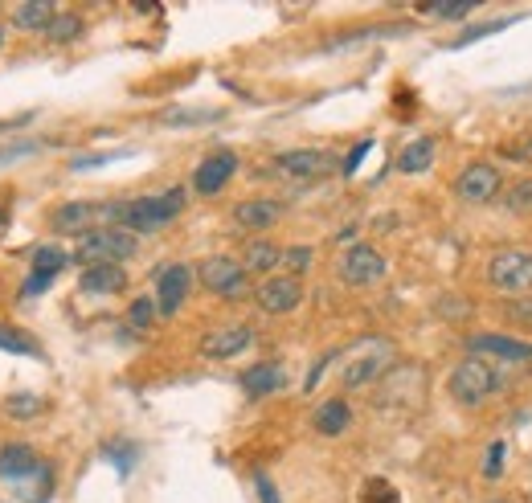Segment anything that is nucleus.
Returning <instances> with one entry per match:
<instances>
[{
	"label": "nucleus",
	"mask_w": 532,
	"mask_h": 503,
	"mask_svg": "<svg viewBox=\"0 0 532 503\" xmlns=\"http://www.w3.org/2000/svg\"><path fill=\"white\" fill-rule=\"evenodd\" d=\"M189 205V193L176 185V189H160V193H148V197H131L119 205V230L127 234H160L164 225H172L176 217L185 213Z\"/></svg>",
	"instance_id": "1"
},
{
	"label": "nucleus",
	"mask_w": 532,
	"mask_h": 503,
	"mask_svg": "<svg viewBox=\"0 0 532 503\" xmlns=\"http://www.w3.org/2000/svg\"><path fill=\"white\" fill-rule=\"evenodd\" d=\"M451 397L463 405V409H479L492 397H500L508 389V377L496 369V360H483V356H463L455 364V373L447 381Z\"/></svg>",
	"instance_id": "2"
},
{
	"label": "nucleus",
	"mask_w": 532,
	"mask_h": 503,
	"mask_svg": "<svg viewBox=\"0 0 532 503\" xmlns=\"http://www.w3.org/2000/svg\"><path fill=\"white\" fill-rule=\"evenodd\" d=\"M136 250H140V238L136 234L119 230V225H99V230L82 234L74 242L70 262H78L82 270L86 266H123L127 258H136Z\"/></svg>",
	"instance_id": "3"
},
{
	"label": "nucleus",
	"mask_w": 532,
	"mask_h": 503,
	"mask_svg": "<svg viewBox=\"0 0 532 503\" xmlns=\"http://www.w3.org/2000/svg\"><path fill=\"white\" fill-rule=\"evenodd\" d=\"M393 340H361L352 348L340 364V389L344 393H357V389H369L377 385L389 369H393Z\"/></svg>",
	"instance_id": "4"
},
{
	"label": "nucleus",
	"mask_w": 532,
	"mask_h": 503,
	"mask_svg": "<svg viewBox=\"0 0 532 503\" xmlns=\"http://www.w3.org/2000/svg\"><path fill=\"white\" fill-rule=\"evenodd\" d=\"M197 279H201V287L213 299H226V303H242V299L254 295L250 274H246V266L234 254H209V258H201Z\"/></svg>",
	"instance_id": "5"
},
{
	"label": "nucleus",
	"mask_w": 532,
	"mask_h": 503,
	"mask_svg": "<svg viewBox=\"0 0 532 503\" xmlns=\"http://www.w3.org/2000/svg\"><path fill=\"white\" fill-rule=\"evenodd\" d=\"M487 283L504 299H528L532 295V250H496L487 262Z\"/></svg>",
	"instance_id": "6"
},
{
	"label": "nucleus",
	"mask_w": 532,
	"mask_h": 503,
	"mask_svg": "<svg viewBox=\"0 0 532 503\" xmlns=\"http://www.w3.org/2000/svg\"><path fill=\"white\" fill-rule=\"evenodd\" d=\"M340 164H336V156L332 152H324V148H295V152H279L275 156V164H271V172L275 176H283V180H291V185H316V180H324V176H332Z\"/></svg>",
	"instance_id": "7"
},
{
	"label": "nucleus",
	"mask_w": 532,
	"mask_h": 503,
	"mask_svg": "<svg viewBox=\"0 0 532 503\" xmlns=\"http://www.w3.org/2000/svg\"><path fill=\"white\" fill-rule=\"evenodd\" d=\"M385 270H389V262H385L381 250L369 246V242H352V246L340 250V258H336V279H340L344 287H373V283L385 279Z\"/></svg>",
	"instance_id": "8"
},
{
	"label": "nucleus",
	"mask_w": 532,
	"mask_h": 503,
	"mask_svg": "<svg viewBox=\"0 0 532 503\" xmlns=\"http://www.w3.org/2000/svg\"><path fill=\"white\" fill-rule=\"evenodd\" d=\"M426 373L418 364H397L377 381V409H414L422 401Z\"/></svg>",
	"instance_id": "9"
},
{
	"label": "nucleus",
	"mask_w": 532,
	"mask_h": 503,
	"mask_svg": "<svg viewBox=\"0 0 532 503\" xmlns=\"http://www.w3.org/2000/svg\"><path fill=\"white\" fill-rule=\"evenodd\" d=\"M500 193H504V176H500L496 164H487V160H475L455 176V197L467 201V205H492Z\"/></svg>",
	"instance_id": "10"
},
{
	"label": "nucleus",
	"mask_w": 532,
	"mask_h": 503,
	"mask_svg": "<svg viewBox=\"0 0 532 503\" xmlns=\"http://www.w3.org/2000/svg\"><path fill=\"white\" fill-rule=\"evenodd\" d=\"M193 266H185V262H172V266H164L160 274H156V311L160 315H176L185 303H189V295H193Z\"/></svg>",
	"instance_id": "11"
},
{
	"label": "nucleus",
	"mask_w": 532,
	"mask_h": 503,
	"mask_svg": "<svg viewBox=\"0 0 532 503\" xmlns=\"http://www.w3.org/2000/svg\"><path fill=\"white\" fill-rule=\"evenodd\" d=\"M254 344V328L242 324V319H230V324H217L201 336V356L205 360H234Z\"/></svg>",
	"instance_id": "12"
},
{
	"label": "nucleus",
	"mask_w": 532,
	"mask_h": 503,
	"mask_svg": "<svg viewBox=\"0 0 532 503\" xmlns=\"http://www.w3.org/2000/svg\"><path fill=\"white\" fill-rule=\"evenodd\" d=\"M467 352L483 356V360H500V364H528L532 360V340L500 336V332H475V336H467Z\"/></svg>",
	"instance_id": "13"
},
{
	"label": "nucleus",
	"mask_w": 532,
	"mask_h": 503,
	"mask_svg": "<svg viewBox=\"0 0 532 503\" xmlns=\"http://www.w3.org/2000/svg\"><path fill=\"white\" fill-rule=\"evenodd\" d=\"M254 303L262 315H291L303 303V283L291 279V274H271L254 287Z\"/></svg>",
	"instance_id": "14"
},
{
	"label": "nucleus",
	"mask_w": 532,
	"mask_h": 503,
	"mask_svg": "<svg viewBox=\"0 0 532 503\" xmlns=\"http://www.w3.org/2000/svg\"><path fill=\"white\" fill-rule=\"evenodd\" d=\"M99 225H107V205H95V201H66L50 213V230L54 234H91L99 230Z\"/></svg>",
	"instance_id": "15"
},
{
	"label": "nucleus",
	"mask_w": 532,
	"mask_h": 503,
	"mask_svg": "<svg viewBox=\"0 0 532 503\" xmlns=\"http://www.w3.org/2000/svg\"><path fill=\"white\" fill-rule=\"evenodd\" d=\"M279 221H283V201H271V197H250L230 209V225L238 234H266Z\"/></svg>",
	"instance_id": "16"
},
{
	"label": "nucleus",
	"mask_w": 532,
	"mask_h": 503,
	"mask_svg": "<svg viewBox=\"0 0 532 503\" xmlns=\"http://www.w3.org/2000/svg\"><path fill=\"white\" fill-rule=\"evenodd\" d=\"M234 172H238V152H230V148L209 152L193 172V193L197 197H217L234 180Z\"/></svg>",
	"instance_id": "17"
},
{
	"label": "nucleus",
	"mask_w": 532,
	"mask_h": 503,
	"mask_svg": "<svg viewBox=\"0 0 532 503\" xmlns=\"http://www.w3.org/2000/svg\"><path fill=\"white\" fill-rule=\"evenodd\" d=\"M238 385H242V393L250 401L275 397L279 389H287V369H283L279 360H258V364H250V369L238 377Z\"/></svg>",
	"instance_id": "18"
},
{
	"label": "nucleus",
	"mask_w": 532,
	"mask_h": 503,
	"mask_svg": "<svg viewBox=\"0 0 532 503\" xmlns=\"http://www.w3.org/2000/svg\"><path fill=\"white\" fill-rule=\"evenodd\" d=\"M66 262H70V254L66 250H58V246H41L37 254H33V266H29V279H25V299H33V295H41L46 291L58 274L66 270Z\"/></svg>",
	"instance_id": "19"
},
{
	"label": "nucleus",
	"mask_w": 532,
	"mask_h": 503,
	"mask_svg": "<svg viewBox=\"0 0 532 503\" xmlns=\"http://www.w3.org/2000/svg\"><path fill=\"white\" fill-rule=\"evenodd\" d=\"M82 295H123L127 291V270L123 266H86L78 274Z\"/></svg>",
	"instance_id": "20"
},
{
	"label": "nucleus",
	"mask_w": 532,
	"mask_h": 503,
	"mask_svg": "<svg viewBox=\"0 0 532 503\" xmlns=\"http://www.w3.org/2000/svg\"><path fill=\"white\" fill-rule=\"evenodd\" d=\"M352 426V405L344 397H328L316 405V414H312V430L320 438H340L344 430Z\"/></svg>",
	"instance_id": "21"
},
{
	"label": "nucleus",
	"mask_w": 532,
	"mask_h": 503,
	"mask_svg": "<svg viewBox=\"0 0 532 503\" xmlns=\"http://www.w3.org/2000/svg\"><path fill=\"white\" fill-rule=\"evenodd\" d=\"M41 471H46V467H41L33 446H25V442L0 446V475H5V479H29V475H41Z\"/></svg>",
	"instance_id": "22"
},
{
	"label": "nucleus",
	"mask_w": 532,
	"mask_h": 503,
	"mask_svg": "<svg viewBox=\"0 0 532 503\" xmlns=\"http://www.w3.org/2000/svg\"><path fill=\"white\" fill-rule=\"evenodd\" d=\"M242 266L246 274H262V279H271V274L283 266V250L266 238H250L246 250H242Z\"/></svg>",
	"instance_id": "23"
},
{
	"label": "nucleus",
	"mask_w": 532,
	"mask_h": 503,
	"mask_svg": "<svg viewBox=\"0 0 532 503\" xmlns=\"http://www.w3.org/2000/svg\"><path fill=\"white\" fill-rule=\"evenodd\" d=\"M58 17V5H50V0H21V5H13V21L21 33H46Z\"/></svg>",
	"instance_id": "24"
},
{
	"label": "nucleus",
	"mask_w": 532,
	"mask_h": 503,
	"mask_svg": "<svg viewBox=\"0 0 532 503\" xmlns=\"http://www.w3.org/2000/svg\"><path fill=\"white\" fill-rule=\"evenodd\" d=\"M430 164H434V140H430V135H422V140L406 144V148H402V156H397V172H406V176L426 172Z\"/></svg>",
	"instance_id": "25"
},
{
	"label": "nucleus",
	"mask_w": 532,
	"mask_h": 503,
	"mask_svg": "<svg viewBox=\"0 0 532 503\" xmlns=\"http://www.w3.org/2000/svg\"><path fill=\"white\" fill-rule=\"evenodd\" d=\"M0 352H13V356H33V360H41L46 352H41V344L29 336V332H21V328H13V324H0Z\"/></svg>",
	"instance_id": "26"
},
{
	"label": "nucleus",
	"mask_w": 532,
	"mask_h": 503,
	"mask_svg": "<svg viewBox=\"0 0 532 503\" xmlns=\"http://www.w3.org/2000/svg\"><path fill=\"white\" fill-rule=\"evenodd\" d=\"M500 315H504V324H512L520 332V340L532 336V295L528 299H504Z\"/></svg>",
	"instance_id": "27"
},
{
	"label": "nucleus",
	"mask_w": 532,
	"mask_h": 503,
	"mask_svg": "<svg viewBox=\"0 0 532 503\" xmlns=\"http://www.w3.org/2000/svg\"><path fill=\"white\" fill-rule=\"evenodd\" d=\"M361 503H402V495H397V487H393L389 479L373 475V479H365V487H361Z\"/></svg>",
	"instance_id": "28"
},
{
	"label": "nucleus",
	"mask_w": 532,
	"mask_h": 503,
	"mask_svg": "<svg viewBox=\"0 0 532 503\" xmlns=\"http://www.w3.org/2000/svg\"><path fill=\"white\" fill-rule=\"evenodd\" d=\"M422 17H434V21H463L475 13L471 0H455V5H418Z\"/></svg>",
	"instance_id": "29"
},
{
	"label": "nucleus",
	"mask_w": 532,
	"mask_h": 503,
	"mask_svg": "<svg viewBox=\"0 0 532 503\" xmlns=\"http://www.w3.org/2000/svg\"><path fill=\"white\" fill-rule=\"evenodd\" d=\"M312 262H316V250L312 246H287L283 250V266H287L291 279H299V274L312 270Z\"/></svg>",
	"instance_id": "30"
},
{
	"label": "nucleus",
	"mask_w": 532,
	"mask_h": 503,
	"mask_svg": "<svg viewBox=\"0 0 532 503\" xmlns=\"http://www.w3.org/2000/svg\"><path fill=\"white\" fill-rule=\"evenodd\" d=\"M46 37H50V41H58V45H62V41L82 37V17H78V13H58V17H54V25L46 29Z\"/></svg>",
	"instance_id": "31"
},
{
	"label": "nucleus",
	"mask_w": 532,
	"mask_h": 503,
	"mask_svg": "<svg viewBox=\"0 0 532 503\" xmlns=\"http://www.w3.org/2000/svg\"><path fill=\"white\" fill-rule=\"evenodd\" d=\"M5 409H9L13 418H37L41 409H46V401L33 397V393H13V397L5 401Z\"/></svg>",
	"instance_id": "32"
},
{
	"label": "nucleus",
	"mask_w": 532,
	"mask_h": 503,
	"mask_svg": "<svg viewBox=\"0 0 532 503\" xmlns=\"http://www.w3.org/2000/svg\"><path fill=\"white\" fill-rule=\"evenodd\" d=\"M152 319H156V299H148V295L144 299H131V307H127V324L131 328L144 332V328H152Z\"/></svg>",
	"instance_id": "33"
},
{
	"label": "nucleus",
	"mask_w": 532,
	"mask_h": 503,
	"mask_svg": "<svg viewBox=\"0 0 532 503\" xmlns=\"http://www.w3.org/2000/svg\"><path fill=\"white\" fill-rule=\"evenodd\" d=\"M504 205L512 213H532V176L528 180H516V185L508 189V197H504Z\"/></svg>",
	"instance_id": "34"
},
{
	"label": "nucleus",
	"mask_w": 532,
	"mask_h": 503,
	"mask_svg": "<svg viewBox=\"0 0 532 503\" xmlns=\"http://www.w3.org/2000/svg\"><path fill=\"white\" fill-rule=\"evenodd\" d=\"M512 25V17H504V21H487V25H475V29H467V33H459L455 37V50H463V45H471V41H479V37H492V33H500V29H508Z\"/></svg>",
	"instance_id": "35"
},
{
	"label": "nucleus",
	"mask_w": 532,
	"mask_h": 503,
	"mask_svg": "<svg viewBox=\"0 0 532 503\" xmlns=\"http://www.w3.org/2000/svg\"><path fill=\"white\" fill-rule=\"evenodd\" d=\"M369 152H373V140H361L357 148H352V152L344 156V164H340V172H344V176H352V172H357V168H361V160H365Z\"/></svg>",
	"instance_id": "36"
},
{
	"label": "nucleus",
	"mask_w": 532,
	"mask_h": 503,
	"mask_svg": "<svg viewBox=\"0 0 532 503\" xmlns=\"http://www.w3.org/2000/svg\"><path fill=\"white\" fill-rule=\"evenodd\" d=\"M500 471H504V442H496L492 450H487V463H483V475L487 479H496Z\"/></svg>",
	"instance_id": "37"
},
{
	"label": "nucleus",
	"mask_w": 532,
	"mask_h": 503,
	"mask_svg": "<svg viewBox=\"0 0 532 503\" xmlns=\"http://www.w3.org/2000/svg\"><path fill=\"white\" fill-rule=\"evenodd\" d=\"M254 483H258V495H262V503H279V491H275V483H271V479H266V475H258Z\"/></svg>",
	"instance_id": "38"
},
{
	"label": "nucleus",
	"mask_w": 532,
	"mask_h": 503,
	"mask_svg": "<svg viewBox=\"0 0 532 503\" xmlns=\"http://www.w3.org/2000/svg\"><path fill=\"white\" fill-rule=\"evenodd\" d=\"M29 152H37V144H13V148L0 152V164H5V160H17V156H29Z\"/></svg>",
	"instance_id": "39"
},
{
	"label": "nucleus",
	"mask_w": 532,
	"mask_h": 503,
	"mask_svg": "<svg viewBox=\"0 0 532 503\" xmlns=\"http://www.w3.org/2000/svg\"><path fill=\"white\" fill-rule=\"evenodd\" d=\"M5 221H9V209H5V205H0V225H5Z\"/></svg>",
	"instance_id": "40"
},
{
	"label": "nucleus",
	"mask_w": 532,
	"mask_h": 503,
	"mask_svg": "<svg viewBox=\"0 0 532 503\" xmlns=\"http://www.w3.org/2000/svg\"><path fill=\"white\" fill-rule=\"evenodd\" d=\"M492 503H512V499H492Z\"/></svg>",
	"instance_id": "41"
},
{
	"label": "nucleus",
	"mask_w": 532,
	"mask_h": 503,
	"mask_svg": "<svg viewBox=\"0 0 532 503\" xmlns=\"http://www.w3.org/2000/svg\"><path fill=\"white\" fill-rule=\"evenodd\" d=\"M0 37H5V33H0Z\"/></svg>",
	"instance_id": "42"
}]
</instances>
